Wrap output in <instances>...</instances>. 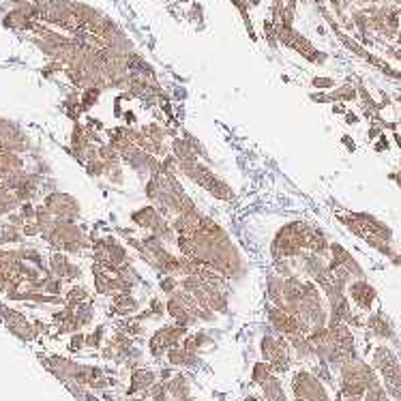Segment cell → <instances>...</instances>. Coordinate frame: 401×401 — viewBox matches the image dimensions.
Returning a JSON list of instances; mask_svg holds the SVG:
<instances>
[{
    "label": "cell",
    "instance_id": "1",
    "mask_svg": "<svg viewBox=\"0 0 401 401\" xmlns=\"http://www.w3.org/2000/svg\"><path fill=\"white\" fill-rule=\"evenodd\" d=\"M45 206H48V210L54 212V215H69V217L77 215V210H80L73 198L60 196V193H54V196H50L48 200H45Z\"/></svg>",
    "mask_w": 401,
    "mask_h": 401
},
{
    "label": "cell",
    "instance_id": "2",
    "mask_svg": "<svg viewBox=\"0 0 401 401\" xmlns=\"http://www.w3.org/2000/svg\"><path fill=\"white\" fill-rule=\"evenodd\" d=\"M350 294H352L354 302L363 309H369L373 305V299H376V290L365 281H354L350 286Z\"/></svg>",
    "mask_w": 401,
    "mask_h": 401
},
{
    "label": "cell",
    "instance_id": "3",
    "mask_svg": "<svg viewBox=\"0 0 401 401\" xmlns=\"http://www.w3.org/2000/svg\"><path fill=\"white\" fill-rule=\"evenodd\" d=\"M154 384V373L148 369H138L131 376V386H129V395H135L140 391H148Z\"/></svg>",
    "mask_w": 401,
    "mask_h": 401
},
{
    "label": "cell",
    "instance_id": "4",
    "mask_svg": "<svg viewBox=\"0 0 401 401\" xmlns=\"http://www.w3.org/2000/svg\"><path fill=\"white\" fill-rule=\"evenodd\" d=\"M138 302L131 299V294H118L116 296V302L112 305V311L118 315H131L133 311H138Z\"/></svg>",
    "mask_w": 401,
    "mask_h": 401
},
{
    "label": "cell",
    "instance_id": "5",
    "mask_svg": "<svg viewBox=\"0 0 401 401\" xmlns=\"http://www.w3.org/2000/svg\"><path fill=\"white\" fill-rule=\"evenodd\" d=\"M369 326L373 328V333H376L378 337H391V326L386 320H382V315H373L369 320Z\"/></svg>",
    "mask_w": 401,
    "mask_h": 401
},
{
    "label": "cell",
    "instance_id": "6",
    "mask_svg": "<svg viewBox=\"0 0 401 401\" xmlns=\"http://www.w3.org/2000/svg\"><path fill=\"white\" fill-rule=\"evenodd\" d=\"M328 97H331V101H350V99H356V90L352 86H341Z\"/></svg>",
    "mask_w": 401,
    "mask_h": 401
},
{
    "label": "cell",
    "instance_id": "7",
    "mask_svg": "<svg viewBox=\"0 0 401 401\" xmlns=\"http://www.w3.org/2000/svg\"><path fill=\"white\" fill-rule=\"evenodd\" d=\"M161 290H163L165 294H174L178 290V283H176V279H174L172 275H167L163 281H161Z\"/></svg>",
    "mask_w": 401,
    "mask_h": 401
},
{
    "label": "cell",
    "instance_id": "8",
    "mask_svg": "<svg viewBox=\"0 0 401 401\" xmlns=\"http://www.w3.org/2000/svg\"><path fill=\"white\" fill-rule=\"evenodd\" d=\"M101 337H103V326H99L93 335H90V337H86V346H90V348H99V346H101Z\"/></svg>",
    "mask_w": 401,
    "mask_h": 401
},
{
    "label": "cell",
    "instance_id": "9",
    "mask_svg": "<svg viewBox=\"0 0 401 401\" xmlns=\"http://www.w3.org/2000/svg\"><path fill=\"white\" fill-rule=\"evenodd\" d=\"M313 86H315V88H333L335 82L331 80V77H315V80H313Z\"/></svg>",
    "mask_w": 401,
    "mask_h": 401
},
{
    "label": "cell",
    "instance_id": "10",
    "mask_svg": "<svg viewBox=\"0 0 401 401\" xmlns=\"http://www.w3.org/2000/svg\"><path fill=\"white\" fill-rule=\"evenodd\" d=\"M84 344H86V337H84V335H73V339H71V350H80Z\"/></svg>",
    "mask_w": 401,
    "mask_h": 401
},
{
    "label": "cell",
    "instance_id": "11",
    "mask_svg": "<svg viewBox=\"0 0 401 401\" xmlns=\"http://www.w3.org/2000/svg\"><path fill=\"white\" fill-rule=\"evenodd\" d=\"M386 146H389V144H386V138H384L382 133H380V142L376 144V150H378V152H382V150H386Z\"/></svg>",
    "mask_w": 401,
    "mask_h": 401
},
{
    "label": "cell",
    "instance_id": "12",
    "mask_svg": "<svg viewBox=\"0 0 401 401\" xmlns=\"http://www.w3.org/2000/svg\"><path fill=\"white\" fill-rule=\"evenodd\" d=\"M344 142H346V144H348V146H350V150H354V148H356V146H354V142H352L350 138H344Z\"/></svg>",
    "mask_w": 401,
    "mask_h": 401
},
{
    "label": "cell",
    "instance_id": "13",
    "mask_svg": "<svg viewBox=\"0 0 401 401\" xmlns=\"http://www.w3.org/2000/svg\"><path fill=\"white\" fill-rule=\"evenodd\" d=\"M249 4L251 6H257V4H260V0H249Z\"/></svg>",
    "mask_w": 401,
    "mask_h": 401
},
{
    "label": "cell",
    "instance_id": "14",
    "mask_svg": "<svg viewBox=\"0 0 401 401\" xmlns=\"http://www.w3.org/2000/svg\"><path fill=\"white\" fill-rule=\"evenodd\" d=\"M245 401H257L255 397H249V399H245Z\"/></svg>",
    "mask_w": 401,
    "mask_h": 401
}]
</instances>
